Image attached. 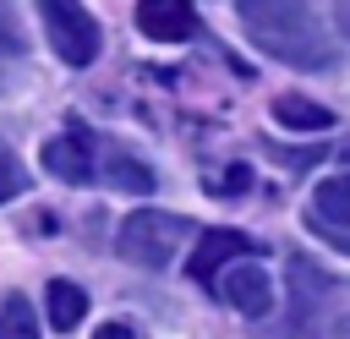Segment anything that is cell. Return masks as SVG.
Returning a JSON list of instances; mask_svg holds the SVG:
<instances>
[{
  "instance_id": "6da1fadb",
  "label": "cell",
  "mask_w": 350,
  "mask_h": 339,
  "mask_svg": "<svg viewBox=\"0 0 350 339\" xmlns=\"http://www.w3.org/2000/svg\"><path fill=\"white\" fill-rule=\"evenodd\" d=\"M235 16H241V33L295 66V71H328L334 66V44H328V27L317 22V11L306 0H235Z\"/></svg>"
},
{
  "instance_id": "7a4b0ae2",
  "label": "cell",
  "mask_w": 350,
  "mask_h": 339,
  "mask_svg": "<svg viewBox=\"0 0 350 339\" xmlns=\"http://www.w3.org/2000/svg\"><path fill=\"white\" fill-rule=\"evenodd\" d=\"M186 235H191V224H186L180 213L137 208V213L120 224L115 246H120V257H126V262H137V268H164V262L180 252V241H186Z\"/></svg>"
},
{
  "instance_id": "3957f363",
  "label": "cell",
  "mask_w": 350,
  "mask_h": 339,
  "mask_svg": "<svg viewBox=\"0 0 350 339\" xmlns=\"http://www.w3.org/2000/svg\"><path fill=\"white\" fill-rule=\"evenodd\" d=\"M38 5V22H44V38H49V49L66 60V66H93L98 60V44H104V33H98V22H93V11L82 5V0H33Z\"/></svg>"
},
{
  "instance_id": "277c9868",
  "label": "cell",
  "mask_w": 350,
  "mask_h": 339,
  "mask_svg": "<svg viewBox=\"0 0 350 339\" xmlns=\"http://www.w3.org/2000/svg\"><path fill=\"white\" fill-rule=\"evenodd\" d=\"M98 159H104V148H98L93 131L77 126V120L44 142V170H49L55 180H66V186H88V180H98Z\"/></svg>"
},
{
  "instance_id": "5b68a950",
  "label": "cell",
  "mask_w": 350,
  "mask_h": 339,
  "mask_svg": "<svg viewBox=\"0 0 350 339\" xmlns=\"http://www.w3.org/2000/svg\"><path fill=\"white\" fill-rule=\"evenodd\" d=\"M213 290H219V301L235 306L241 317H268V312H273V273H268L262 262H241V257H235V262L219 273Z\"/></svg>"
},
{
  "instance_id": "8992f818",
  "label": "cell",
  "mask_w": 350,
  "mask_h": 339,
  "mask_svg": "<svg viewBox=\"0 0 350 339\" xmlns=\"http://www.w3.org/2000/svg\"><path fill=\"white\" fill-rule=\"evenodd\" d=\"M235 257H252V241L241 235V230H197V252H191V279L197 284H219V273L235 262Z\"/></svg>"
},
{
  "instance_id": "52a82bcc",
  "label": "cell",
  "mask_w": 350,
  "mask_h": 339,
  "mask_svg": "<svg viewBox=\"0 0 350 339\" xmlns=\"http://www.w3.org/2000/svg\"><path fill=\"white\" fill-rule=\"evenodd\" d=\"M137 27L153 44H180V38L197 33V11H191V0H142L137 5Z\"/></svg>"
},
{
  "instance_id": "ba28073f",
  "label": "cell",
  "mask_w": 350,
  "mask_h": 339,
  "mask_svg": "<svg viewBox=\"0 0 350 339\" xmlns=\"http://www.w3.org/2000/svg\"><path fill=\"white\" fill-rule=\"evenodd\" d=\"M345 164H350V153H345ZM306 219H312V224H350V170L317 180V191H312V213H306Z\"/></svg>"
},
{
  "instance_id": "9c48e42d",
  "label": "cell",
  "mask_w": 350,
  "mask_h": 339,
  "mask_svg": "<svg viewBox=\"0 0 350 339\" xmlns=\"http://www.w3.org/2000/svg\"><path fill=\"white\" fill-rule=\"evenodd\" d=\"M273 120H279V126H290V131H328V126H334V109H328V104H317V98L284 93V98H273Z\"/></svg>"
},
{
  "instance_id": "30bf717a",
  "label": "cell",
  "mask_w": 350,
  "mask_h": 339,
  "mask_svg": "<svg viewBox=\"0 0 350 339\" xmlns=\"http://www.w3.org/2000/svg\"><path fill=\"white\" fill-rule=\"evenodd\" d=\"M44 306H49V328H60V334H71V328L88 317V295H82V284H71V279H55V284L44 290Z\"/></svg>"
},
{
  "instance_id": "8fae6325",
  "label": "cell",
  "mask_w": 350,
  "mask_h": 339,
  "mask_svg": "<svg viewBox=\"0 0 350 339\" xmlns=\"http://www.w3.org/2000/svg\"><path fill=\"white\" fill-rule=\"evenodd\" d=\"M98 175H104L109 186H120V191H153V170L137 164V159L120 153V148H109V153L98 159Z\"/></svg>"
},
{
  "instance_id": "7c38bea8",
  "label": "cell",
  "mask_w": 350,
  "mask_h": 339,
  "mask_svg": "<svg viewBox=\"0 0 350 339\" xmlns=\"http://www.w3.org/2000/svg\"><path fill=\"white\" fill-rule=\"evenodd\" d=\"M0 339H38V317L22 295H5L0 301Z\"/></svg>"
},
{
  "instance_id": "4fadbf2b",
  "label": "cell",
  "mask_w": 350,
  "mask_h": 339,
  "mask_svg": "<svg viewBox=\"0 0 350 339\" xmlns=\"http://www.w3.org/2000/svg\"><path fill=\"white\" fill-rule=\"evenodd\" d=\"M22 186H27V175H22V159L0 142V202H11V197H22Z\"/></svg>"
},
{
  "instance_id": "5bb4252c",
  "label": "cell",
  "mask_w": 350,
  "mask_h": 339,
  "mask_svg": "<svg viewBox=\"0 0 350 339\" xmlns=\"http://www.w3.org/2000/svg\"><path fill=\"white\" fill-rule=\"evenodd\" d=\"M312 230H317L334 252H345V257H350V224H312Z\"/></svg>"
},
{
  "instance_id": "9a60e30c",
  "label": "cell",
  "mask_w": 350,
  "mask_h": 339,
  "mask_svg": "<svg viewBox=\"0 0 350 339\" xmlns=\"http://www.w3.org/2000/svg\"><path fill=\"white\" fill-rule=\"evenodd\" d=\"M246 180H252V175L235 164V170H224V175H219V186H213V191H219V197H235V191H246Z\"/></svg>"
},
{
  "instance_id": "2e32d148",
  "label": "cell",
  "mask_w": 350,
  "mask_h": 339,
  "mask_svg": "<svg viewBox=\"0 0 350 339\" xmlns=\"http://www.w3.org/2000/svg\"><path fill=\"white\" fill-rule=\"evenodd\" d=\"M16 55H22V49L0 38V93H5V87H11V77H16Z\"/></svg>"
},
{
  "instance_id": "e0dca14e",
  "label": "cell",
  "mask_w": 350,
  "mask_h": 339,
  "mask_svg": "<svg viewBox=\"0 0 350 339\" xmlns=\"http://www.w3.org/2000/svg\"><path fill=\"white\" fill-rule=\"evenodd\" d=\"M93 339H137V334H131V328H126V323H104V328H98V334H93Z\"/></svg>"
},
{
  "instance_id": "ac0fdd59",
  "label": "cell",
  "mask_w": 350,
  "mask_h": 339,
  "mask_svg": "<svg viewBox=\"0 0 350 339\" xmlns=\"http://www.w3.org/2000/svg\"><path fill=\"white\" fill-rule=\"evenodd\" d=\"M339 22H345V33H350V0H339Z\"/></svg>"
},
{
  "instance_id": "d6986e66",
  "label": "cell",
  "mask_w": 350,
  "mask_h": 339,
  "mask_svg": "<svg viewBox=\"0 0 350 339\" xmlns=\"http://www.w3.org/2000/svg\"><path fill=\"white\" fill-rule=\"evenodd\" d=\"M345 328H350V323H345Z\"/></svg>"
}]
</instances>
